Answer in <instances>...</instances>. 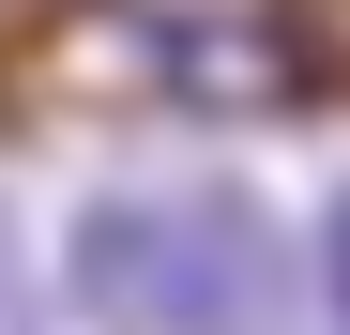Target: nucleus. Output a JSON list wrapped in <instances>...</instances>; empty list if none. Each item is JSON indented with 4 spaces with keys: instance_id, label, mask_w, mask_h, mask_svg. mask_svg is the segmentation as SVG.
I'll list each match as a JSON object with an SVG mask.
<instances>
[{
    "instance_id": "f03ea898",
    "label": "nucleus",
    "mask_w": 350,
    "mask_h": 335,
    "mask_svg": "<svg viewBox=\"0 0 350 335\" xmlns=\"http://www.w3.org/2000/svg\"><path fill=\"white\" fill-rule=\"evenodd\" d=\"M320 305H335V320H350V198H335V213H320Z\"/></svg>"
},
{
    "instance_id": "f257e3e1",
    "label": "nucleus",
    "mask_w": 350,
    "mask_h": 335,
    "mask_svg": "<svg viewBox=\"0 0 350 335\" xmlns=\"http://www.w3.org/2000/svg\"><path fill=\"white\" fill-rule=\"evenodd\" d=\"M77 305L122 335H289L305 274H289V229L244 183H167V198L77 213Z\"/></svg>"
}]
</instances>
